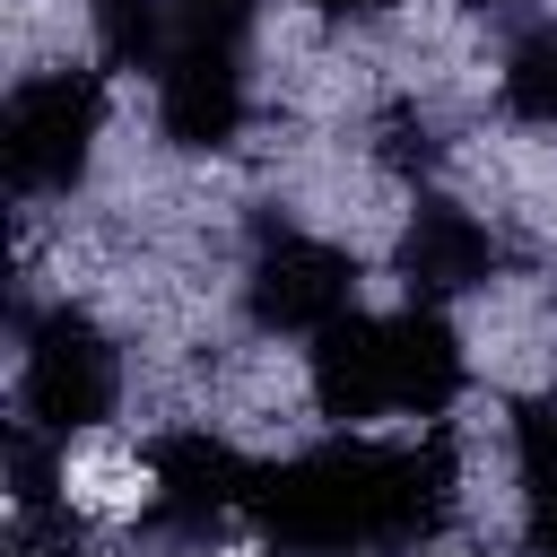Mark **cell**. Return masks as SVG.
I'll list each match as a JSON object with an SVG mask.
<instances>
[{
    "label": "cell",
    "mask_w": 557,
    "mask_h": 557,
    "mask_svg": "<svg viewBox=\"0 0 557 557\" xmlns=\"http://www.w3.org/2000/svg\"><path fill=\"white\" fill-rule=\"evenodd\" d=\"M461 461L453 435H366L339 426V444H313L252 487V522L287 557H409L453 531Z\"/></svg>",
    "instance_id": "cell-1"
},
{
    "label": "cell",
    "mask_w": 557,
    "mask_h": 557,
    "mask_svg": "<svg viewBox=\"0 0 557 557\" xmlns=\"http://www.w3.org/2000/svg\"><path fill=\"white\" fill-rule=\"evenodd\" d=\"M305 383H313V409L331 426L444 418L470 383V357H461V331L444 322V305L409 296L400 313H339L305 348Z\"/></svg>",
    "instance_id": "cell-2"
},
{
    "label": "cell",
    "mask_w": 557,
    "mask_h": 557,
    "mask_svg": "<svg viewBox=\"0 0 557 557\" xmlns=\"http://www.w3.org/2000/svg\"><path fill=\"white\" fill-rule=\"evenodd\" d=\"M104 139V78L96 70H26L0 104V165L17 200H70Z\"/></svg>",
    "instance_id": "cell-3"
},
{
    "label": "cell",
    "mask_w": 557,
    "mask_h": 557,
    "mask_svg": "<svg viewBox=\"0 0 557 557\" xmlns=\"http://www.w3.org/2000/svg\"><path fill=\"white\" fill-rule=\"evenodd\" d=\"M17 409L26 426L61 435V453L70 435H96L122 409V348L87 305H52L17 322Z\"/></svg>",
    "instance_id": "cell-4"
},
{
    "label": "cell",
    "mask_w": 557,
    "mask_h": 557,
    "mask_svg": "<svg viewBox=\"0 0 557 557\" xmlns=\"http://www.w3.org/2000/svg\"><path fill=\"white\" fill-rule=\"evenodd\" d=\"M139 513H148V531H165V540H209V531H226L235 513H252V487H261V470L226 444V435H209V426H165V435H148V453H139Z\"/></svg>",
    "instance_id": "cell-5"
},
{
    "label": "cell",
    "mask_w": 557,
    "mask_h": 557,
    "mask_svg": "<svg viewBox=\"0 0 557 557\" xmlns=\"http://www.w3.org/2000/svg\"><path fill=\"white\" fill-rule=\"evenodd\" d=\"M244 313L270 339H322L339 313H357V252L305 226H270L244 261Z\"/></svg>",
    "instance_id": "cell-6"
},
{
    "label": "cell",
    "mask_w": 557,
    "mask_h": 557,
    "mask_svg": "<svg viewBox=\"0 0 557 557\" xmlns=\"http://www.w3.org/2000/svg\"><path fill=\"white\" fill-rule=\"evenodd\" d=\"M244 52L252 44H165V61L148 70L157 78V131L191 157H218L235 148L244 113H252V78H244Z\"/></svg>",
    "instance_id": "cell-7"
},
{
    "label": "cell",
    "mask_w": 557,
    "mask_h": 557,
    "mask_svg": "<svg viewBox=\"0 0 557 557\" xmlns=\"http://www.w3.org/2000/svg\"><path fill=\"white\" fill-rule=\"evenodd\" d=\"M392 261H400L409 296L444 305V296H470V287L496 278V235H487V218H470L461 200H418Z\"/></svg>",
    "instance_id": "cell-8"
},
{
    "label": "cell",
    "mask_w": 557,
    "mask_h": 557,
    "mask_svg": "<svg viewBox=\"0 0 557 557\" xmlns=\"http://www.w3.org/2000/svg\"><path fill=\"white\" fill-rule=\"evenodd\" d=\"M87 26L113 70H157L174 35V0H87Z\"/></svg>",
    "instance_id": "cell-9"
},
{
    "label": "cell",
    "mask_w": 557,
    "mask_h": 557,
    "mask_svg": "<svg viewBox=\"0 0 557 557\" xmlns=\"http://www.w3.org/2000/svg\"><path fill=\"white\" fill-rule=\"evenodd\" d=\"M505 113H513V122L557 131V17H548V26H531V35L505 52Z\"/></svg>",
    "instance_id": "cell-10"
},
{
    "label": "cell",
    "mask_w": 557,
    "mask_h": 557,
    "mask_svg": "<svg viewBox=\"0 0 557 557\" xmlns=\"http://www.w3.org/2000/svg\"><path fill=\"white\" fill-rule=\"evenodd\" d=\"M513 470H522L531 505H548V496H557V383H548V392H531V400L513 409Z\"/></svg>",
    "instance_id": "cell-11"
},
{
    "label": "cell",
    "mask_w": 557,
    "mask_h": 557,
    "mask_svg": "<svg viewBox=\"0 0 557 557\" xmlns=\"http://www.w3.org/2000/svg\"><path fill=\"white\" fill-rule=\"evenodd\" d=\"M531 557H557V496L531 513Z\"/></svg>",
    "instance_id": "cell-12"
},
{
    "label": "cell",
    "mask_w": 557,
    "mask_h": 557,
    "mask_svg": "<svg viewBox=\"0 0 557 557\" xmlns=\"http://www.w3.org/2000/svg\"><path fill=\"white\" fill-rule=\"evenodd\" d=\"M313 9H322V17H383L392 0H313Z\"/></svg>",
    "instance_id": "cell-13"
},
{
    "label": "cell",
    "mask_w": 557,
    "mask_h": 557,
    "mask_svg": "<svg viewBox=\"0 0 557 557\" xmlns=\"http://www.w3.org/2000/svg\"><path fill=\"white\" fill-rule=\"evenodd\" d=\"M17 557H78V548H70V540H61V548H35V540H17Z\"/></svg>",
    "instance_id": "cell-14"
}]
</instances>
